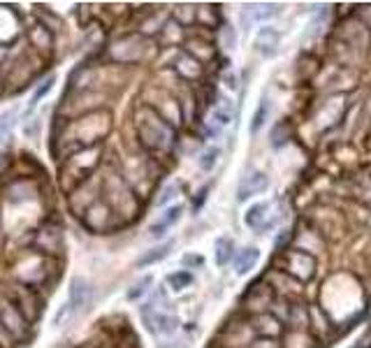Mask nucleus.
<instances>
[{"label":"nucleus","mask_w":371,"mask_h":348,"mask_svg":"<svg viewBox=\"0 0 371 348\" xmlns=\"http://www.w3.org/2000/svg\"><path fill=\"white\" fill-rule=\"evenodd\" d=\"M135 128L142 146L149 151H170L174 146V128L151 107H140L135 114Z\"/></svg>","instance_id":"1"},{"label":"nucleus","mask_w":371,"mask_h":348,"mask_svg":"<svg viewBox=\"0 0 371 348\" xmlns=\"http://www.w3.org/2000/svg\"><path fill=\"white\" fill-rule=\"evenodd\" d=\"M140 313L151 334L172 337V334L179 330V318H176V313L172 311V304L167 302V295H165L163 288H158L154 295H151V299L142 306Z\"/></svg>","instance_id":"2"},{"label":"nucleus","mask_w":371,"mask_h":348,"mask_svg":"<svg viewBox=\"0 0 371 348\" xmlns=\"http://www.w3.org/2000/svg\"><path fill=\"white\" fill-rule=\"evenodd\" d=\"M100 160V146H88V149H81L77 153H72L70 158L65 160L63 167H60V177L67 181V177L74 179V188L81 186L88 179V174L95 170Z\"/></svg>","instance_id":"3"},{"label":"nucleus","mask_w":371,"mask_h":348,"mask_svg":"<svg viewBox=\"0 0 371 348\" xmlns=\"http://www.w3.org/2000/svg\"><path fill=\"white\" fill-rule=\"evenodd\" d=\"M72 128H77V137L74 139H77L79 149H88V146H93V142H98L100 137L107 135L109 114L107 111H93V114L79 118L77 125H72Z\"/></svg>","instance_id":"4"},{"label":"nucleus","mask_w":371,"mask_h":348,"mask_svg":"<svg viewBox=\"0 0 371 348\" xmlns=\"http://www.w3.org/2000/svg\"><path fill=\"white\" fill-rule=\"evenodd\" d=\"M281 271H286L292 278H297L299 283H304L315 274V258L306 253V251H281Z\"/></svg>","instance_id":"5"},{"label":"nucleus","mask_w":371,"mask_h":348,"mask_svg":"<svg viewBox=\"0 0 371 348\" xmlns=\"http://www.w3.org/2000/svg\"><path fill=\"white\" fill-rule=\"evenodd\" d=\"M3 295L8 297L10 302L24 313L28 323H33L35 318H40V311H42V302H40L35 288H28V285H24V283H12L10 290H5Z\"/></svg>","instance_id":"6"},{"label":"nucleus","mask_w":371,"mask_h":348,"mask_svg":"<svg viewBox=\"0 0 371 348\" xmlns=\"http://www.w3.org/2000/svg\"><path fill=\"white\" fill-rule=\"evenodd\" d=\"M109 54H112V58L119 63H137L144 58V54H147V40H144L142 35H126V38L114 42V47L109 49Z\"/></svg>","instance_id":"7"},{"label":"nucleus","mask_w":371,"mask_h":348,"mask_svg":"<svg viewBox=\"0 0 371 348\" xmlns=\"http://www.w3.org/2000/svg\"><path fill=\"white\" fill-rule=\"evenodd\" d=\"M0 323L15 339H22L28 334V320L5 295H0Z\"/></svg>","instance_id":"8"},{"label":"nucleus","mask_w":371,"mask_h":348,"mask_svg":"<svg viewBox=\"0 0 371 348\" xmlns=\"http://www.w3.org/2000/svg\"><path fill=\"white\" fill-rule=\"evenodd\" d=\"M272 304H274V290H272V285H267L265 281L263 283H253L251 288L246 290V295H244L246 311L260 316V313L270 311Z\"/></svg>","instance_id":"9"},{"label":"nucleus","mask_w":371,"mask_h":348,"mask_svg":"<svg viewBox=\"0 0 371 348\" xmlns=\"http://www.w3.org/2000/svg\"><path fill=\"white\" fill-rule=\"evenodd\" d=\"M35 248L40 253H47V255L60 253V251H63V232H60V228L53 226V223L40 228L35 235Z\"/></svg>","instance_id":"10"},{"label":"nucleus","mask_w":371,"mask_h":348,"mask_svg":"<svg viewBox=\"0 0 371 348\" xmlns=\"http://www.w3.org/2000/svg\"><path fill=\"white\" fill-rule=\"evenodd\" d=\"M244 223L251 230H256V232L272 230L274 223H277V219H272V216H270V202H258V205H253L249 212L244 214Z\"/></svg>","instance_id":"11"},{"label":"nucleus","mask_w":371,"mask_h":348,"mask_svg":"<svg viewBox=\"0 0 371 348\" xmlns=\"http://www.w3.org/2000/svg\"><path fill=\"white\" fill-rule=\"evenodd\" d=\"M267 186H270V179H267L265 172H251L249 177L242 179V184H239V191H237V200L244 202L253 198V195L267 191Z\"/></svg>","instance_id":"12"},{"label":"nucleus","mask_w":371,"mask_h":348,"mask_svg":"<svg viewBox=\"0 0 371 348\" xmlns=\"http://www.w3.org/2000/svg\"><path fill=\"white\" fill-rule=\"evenodd\" d=\"M263 281L267 285H272V290L277 288V290L283 292V295H299L302 292V283L297 281V278H292L290 274H286V271H281V269L270 271Z\"/></svg>","instance_id":"13"},{"label":"nucleus","mask_w":371,"mask_h":348,"mask_svg":"<svg viewBox=\"0 0 371 348\" xmlns=\"http://www.w3.org/2000/svg\"><path fill=\"white\" fill-rule=\"evenodd\" d=\"M181 214H183V207L181 205H174V207L165 209V214L160 216V219L149 226V235L154 237V239H160V237L167 235V230L174 226L179 219H181Z\"/></svg>","instance_id":"14"},{"label":"nucleus","mask_w":371,"mask_h":348,"mask_svg":"<svg viewBox=\"0 0 371 348\" xmlns=\"http://www.w3.org/2000/svg\"><path fill=\"white\" fill-rule=\"evenodd\" d=\"M91 295V285L84 276H74L70 281V290H67V304L72 306V311L84 309L86 299Z\"/></svg>","instance_id":"15"},{"label":"nucleus","mask_w":371,"mask_h":348,"mask_svg":"<svg viewBox=\"0 0 371 348\" xmlns=\"http://www.w3.org/2000/svg\"><path fill=\"white\" fill-rule=\"evenodd\" d=\"M253 330L260 334H267V339H274L283 332V325L267 311V313H260V316H253Z\"/></svg>","instance_id":"16"},{"label":"nucleus","mask_w":371,"mask_h":348,"mask_svg":"<svg viewBox=\"0 0 371 348\" xmlns=\"http://www.w3.org/2000/svg\"><path fill=\"white\" fill-rule=\"evenodd\" d=\"M28 40H31V45L35 47L40 54H49V52H51V47H53V33H51V31H47V28H44L42 24L31 26Z\"/></svg>","instance_id":"17"},{"label":"nucleus","mask_w":371,"mask_h":348,"mask_svg":"<svg viewBox=\"0 0 371 348\" xmlns=\"http://www.w3.org/2000/svg\"><path fill=\"white\" fill-rule=\"evenodd\" d=\"M258 260H260V251L256 246H249V248L239 251V255H237V260H235L237 276H246V274H249V271L258 264Z\"/></svg>","instance_id":"18"},{"label":"nucleus","mask_w":371,"mask_h":348,"mask_svg":"<svg viewBox=\"0 0 371 348\" xmlns=\"http://www.w3.org/2000/svg\"><path fill=\"white\" fill-rule=\"evenodd\" d=\"M172 246H174V242H167V244H160V246H156V248H149L147 253L137 260V267H149V264H156V262L165 260V258L170 255Z\"/></svg>","instance_id":"19"},{"label":"nucleus","mask_w":371,"mask_h":348,"mask_svg":"<svg viewBox=\"0 0 371 348\" xmlns=\"http://www.w3.org/2000/svg\"><path fill=\"white\" fill-rule=\"evenodd\" d=\"M176 72L181 74L183 79H197V77L202 74L200 61L193 58V56H181V58L176 61Z\"/></svg>","instance_id":"20"},{"label":"nucleus","mask_w":371,"mask_h":348,"mask_svg":"<svg viewBox=\"0 0 371 348\" xmlns=\"http://www.w3.org/2000/svg\"><path fill=\"white\" fill-rule=\"evenodd\" d=\"M277 42H279V33L274 31L272 26H265L263 31H260L258 35V47H260V52H263L265 56H272L274 52H277Z\"/></svg>","instance_id":"21"},{"label":"nucleus","mask_w":371,"mask_h":348,"mask_svg":"<svg viewBox=\"0 0 371 348\" xmlns=\"http://www.w3.org/2000/svg\"><path fill=\"white\" fill-rule=\"evenodd\" d=\"M17 118H19L17 109H8L0 114V146L10 139L12 130H15V125H17Z\"/></svg>","instance_id":"22"},{"label":"nucleus","mask_w":371,"mask_h":348,"mask_svg":"<svg viewBox=\"0 0 371 348\" xmlns=\"http://www.w3.org/2000/svg\"><path fill=\"white\" fill-rule=\"evenodd\" d=\"M283 348H313V339L304 330H288Z\"/></svg>","instance_id":"23"},{"label":"nucleus","mask_w":371,"mask_h":348,"mask_svg":"<svg viewBox=\"0 0 371 348\" xmlns=\"http://www.w3.org/2000/svg\"><path fill=\"white\" fill-rule=\"evenodd\" d=\"M232 248H235V244H232L230 237H218L216 239V264L218 267H225V264L232 260Z\"/></svg>","instance_id":"24"},{"label":"nucleus","mask_w":371,"mask_h":348,"mask_svg":"<svg viewBox=\"0 0 371 348\" xmlns=\"http://www.w3.org/2000/svg\"><path fill=\"white\" fill-rule=\"evenodd\" d=\"M190 283H193V274H190V271H186V269H181V271H172V274L167 276L170 290H174V292L186 290Z\"/></svg>","instance_id":"25"},{"label":"nucleus","mask_w":371,"mask_h":348,"mask_svg":"<svg viewBox=\"0 0 371 348\" xmlns=\"http://www.w3.org/2000/svg\"><path fill=\"white\" fill-rule=\"evenodd\" d=\"M149 285H154V276H142L140 281L130 285V290H128L126 297L130 299V302H135V299H140V297L147 295V292H149Z\"/></svg>","instance_id":"26"},{"label":"nucleus","mask_w":371,"mask_h":348,"mask_svg":"<svg viewBox=\"0 0 371 348\" xmlns=\"http://www.w3.org/2000/svg\"><path fill=\"white\" fill-rule=\"evenodd\" d=\"M267 116H270V100L267 97H263L260 100V104H258V111L253 114V123H251V132L256 135V132L263 128V123L267 121Z\"/></svg>","instance_id":"27"},{"label":"nucleus","mask_w":371,"mask_h":348,"mask_svg":"<svg viewBox=\"0 0 371 348\" xmlns=\"http://www.w3.org/2000/svg\"><path fill=\"white\" fill-rule=\"evenodd\" d=\"M218 156H221V149H218V146H207V149L200 153V167L204 172H211V170H214Z\"/></svg>","instance_id":"28"},{"label":"nucleus","mask_w":371,"mask_h":348,"mask_svg":"<svg viewBox=\"0 0 371 348\" xmlns=\"http://www.w3.org/2000/svg\"><path fill=\"white\" fill-rule=\"evenodd\" d=\"M53 84H56V77H53V74H51V77H47V79H44L42 84H40V88H38L35 93H33V97H31V107H28V111H33L40 102H42V97H44L47 93H49Z\"/></svg>","instance_id":"29"},{"label":"nucleus","mask_w":371,"mask_h":348,"mask_svg":"<svg viewBox=\"0 0 371 348\" xmlns=\"http://www.w3.org/2000/svg\"><path fill=\"white\" fill-rule=\"evenodd\" d=\"M221 42L225 49H235L237 45V35H235V28H232L230 24L221 26Z\"/></svg>","instance_id":"30"},{"label":"nucleus","mask_w":371,"mask_h":348,"mask_svg":"<svg viewBox=\"0 0 371 348\" xmlns=\"http://www.w3.org/2000/svg\"><path fill=\"white\" fill-rule=\"evenodd\" d=\"M70 313H72V306L70 304H60L58 306V311H56V316H53V320H51V323L53 325H56V327H60V325H63L65 323V320H67V316H70Z\"/></svg>","instance_id":"31"},{"label":"nucleus","mask_w":371,"mask_h":348,"mask_svg":"<svg viewBox=\"0 0 371 348\" xmlns=\"http://www.w3.org/2000/svg\"><path fill=\"white\" fill-rule=\"evenodd\" d=\"M174 17L181 21V24H190V21H193V10H190V7L179 5L176 10H174Z\"/></svg>","instance_id":"32"},{"label":"nucleus","mask_w":371,"mask_h":348,"mask_svg":"<svg viewBox=\"0 0 371 348\" xmlns=\"http://www.w3.org/2000/svg\"><path fill=\"white\" fill-rule=\"evenodd\" d=\"M176 195V186H167V188H163V193H160V198L156 200V205L158 207H163V205H167V202L174 198Z\"/></svg>","instance_id":"33"},{"label":"nucleus","mask_w":371,"mask_h":348,"mask_svg":"<svg viewBox=\"0 0 371 348\" xmlns=\"http://www.w3.org/2000/svg\"><path fill=\"white\" fill-rule=\"evenodd\" d=\"M15 341H17V339L12 337L8 330H5L3 323H0V348H12V346H15Z\"/></svg>","instance_id":"34"},{"label":"nucleus","mask_w":371,"mask_h":348,"mask_svg":"<svg viewBox=\"0 0 371 348\" xmlns=\"http://www.w3.org/2000/svg\"><path fill=\"white\" fill-rule=\"evenodd\" d=\"M158 348H188V339H179L174 344H160Z\"/></svg>","instance_id":"35"},{"label":"nucleus","mask_w":371,"mask_h":348,"mask_svg":"<svg viewBox=\"0 0 371 348\" xmlns=\"http://www.w3.org/2000/svg\"><path fill=\"white\" fill-rule=\"evenodd\" d=\"M223 79H225V84H228L230 88H237V77L232 74V72H225V74H223Z\"/></svg>","instance_id":"36"},{"label":"nucleus","mask_w":371,"mask_h":348,"mask_svg":"<svg viewBox=\"0 0 371 348\" xmlns=\"http://www.w3.org/2000/svg\"><path fill=\"white\" fill-rule=\"evenodd\" d=\"M183 262H186V264H200V262H202V258H195V255L190 258V255H186V258H183Z\"/></svg>","instance_id":"37"},{"label":"nucleus","mask_w":371,"mask_h":348,"mask_svg":"<svg viewBox=\"0 0 371 348\" xmlns=\"http://www.w3.org/2000/svg\"><path fill=\"white\" fill-rule=\"evenodd\" d=\"M0 93H3V81H0Z\"/></svg>","instance_id":"38"},{"label":"nucleus","mask_w":371,"mask_h":348,"mask_svg":"<svg viewBox=\"0 0 371 348\" xmlns=\"http://www.w3.org/2000/svg\"><path fill=\"white\" fill-rule=\"evenodd\" d=\"M81 348H91V346H81Z\"/></svg>","instance_id":"39"}]
</instances>
